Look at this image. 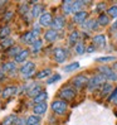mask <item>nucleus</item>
<instances>
[{
    "mask_svg": "<svg viewBox=\"0 0 117 125\" xmlns=\"http://www.w3.org/2000/svg\"><path fill=\"white\" fill-rule=\"evenodd\" d=\"M112 102H113V104H115V105H117V97H116V99H115V100H113Z\"/></svg>",
    "mask_w": 117,
    "mask_h": 125,
    "instance_id": "09e8293b",
    "label": "nucleus"
},
{
    "mask_svg": "<svg viewBox=\"0 0 117 125\" xmlns=\"http://www.w3.org/2000/svg\"><path fill=\"white\" fill-rule=\"evenodd\" d=\"M112 70H113L115 72H117V62H115V63H113V67H112Z\"/></svg>",
    "mask_w": 117,
    "mask_h": 125,
    "instance_id": "de8ad7c7",
    "label": "nucleus"
},
{
    "mask_svg": "<svg viewBox=\"0 0 117 125\" xmlns=\"http://www.w3.org/2000/svg\"><path fill=\"white\" fill-rule=\"evenodd\" d=\"M53 58L57 63H64L65 60H67V52L65 49L62 47H57L53 51Z\"/></svg>",
    "mask_w": 117,
    "mask_h": 125,
    "instance_id": "0eeeda50",
    "label": "nucleus"
},
{
    "mask_svg": "<svg viewBox=\"0 0 117 125\" xmlns=\"http://www.w3.org/2000/svg\"><path fill=\"white\" fill-rule=\"evenodd\" d=\"M61 80V75H53V76H50L48 80H47V85H52V83H54V82H57V81H59Z\"/></svg>",
    "mask_w": 117,
    "mask_h": 125,
    "instance_id": "ea45409f",
    "label": "nucleus"
},
{
    "mask_svg": "<svg viewBox=\"0 0 117 125\" xmlns=\"http://www.w3.org/2000/svg\"><path fill=\"white\" fill-rule=\"evenodd\" d=\"M40 116H38V115H30V116H28L27 117V125H39V123H40Z\"/></svg>",
    "mask_w": 117,
    "mask_h": 125,
    "instance_id": "c756f323",
    "label": "nucleus"
},
{
    "mask_svg": "<svg viewBox=\"0 0 117 125\" xmlns=\"http://www.w3.org/2000/svg\"><path fill=\"white\" fill-rule=\"evenodd\" d=\"M86 4H88V3H87V1H81V0H76V1H73V4H72V13L76 14L78 11H81L82 6L86 5Z\"/></svg>",
    "mask_w": 117,
    "mask_h": 125,
    "instance_id": "a878e982",
    "label": "nucleus"
},
{
    "mask_svg": "<svg viewBox=\"0 0 117 125\" xmlns=\"http://www.w3.org/2000/svg\"><path fill=\"white\" fill-rule=\"evenodd\" d=\"M64 27H65L64 17H62V15L55 17L54 20H53V24H52V29H54V31H57V32H61V31L64 29Z\"/></svg>",
    "mask_w": 117,
    "mask_h": 125,
    "instance_id": "9d476101",
    "label": "nucleus"
},
{
    "mask_svg": "<svg viewBox=\"0 0 117 125\" xmlns=\"http://www.w3.org/2000/svg\"><path fill=\"white\" fill-rule=\"evenodd\" d=\"M1 91H3V90H1V89H0V96H1Z\"/></svg>",
    "mask_w": 117,
    "mask_h": 125,
    "instance_id": "8fccbe9b",
    "label": "nucleus"
},
{
    "mask_svg": "<svg viewBox=\"0 0 117 125\" xmlns=\"http://www.w3.org/2000/svg\"><path fill=\"white\" fill-rule=\"evenodd\" d=\"M58 37H59V34H58L57 31H54V29H47V31L44 32V41L45 42H55L58 39Z\"/></svg>",
    "mask_w": 117,
    "mask_h": 125,
    "instance_id": "2eb2a0df",
    "label": "nucleus"
},
{
    "mask_svg": "<svg viewBox=\"0 0 117 125\" xmlns=\"http://www.w3.org/2000/svg\"><path fill=\"white\" fill-rule=\"evenodd\" d=\"M72 4H73V1H71V0H67V1L62 3V9H63V13L65 15L72 14Z\"/></svg>",
    "mask_w": 117,
    "mask_h": 125,
    "instance_id": "7c9ffc66",
    "label": "nucleus"
},
{
    "mask_svg": "<svg viewBox=\"0 0 117 125\" xmlns=\"http://www.w3.org/2000/svg\"><path fill=\"white\" fill-rule=\"evenodd\" d=\"M88 81H90V78L87 77V75L79 73V75H77V76H74L72 78V85H73L74 89L81 90V89H83V87H86L87 85H88Z\"/></svg>",
    "mask_w": 117,
    "mask_h": 125,
    "instance_id": "7ed1b4c3",
    "label": "nucleus"
},
{
    "mask_svg": "<svg viewBox=\"0 0 117 125\" xmlns=\"http://www.w3.org/2000/svg\"><path fill=\"white\" fill-rule=\"evenodd\" d=\"M48 110V105L47 102H43V104H36L33 106V114L34 115H38V116H42L43 114H45Z\"/></svg>",
    "mask_w": 117,
    "mask_h": 125,
    "instance_id": "f3484780",
    "label": "nucleus"
},
{
    "mask_svg": "<svg viewBox=\"0 0 117 125\" xmlns=\"http://www.w3.org/2000/svg\"><path fill=\"white\" fill-rule=\"evenodd\" d=\"M87 19H88V11H86V10H81V11H78L73 15V21H74L76 24L82 25Z\"/></svg>",
    "mask_w": 117,
    "mask_h": 125,
    "instance_id": "f8f14e48",
    "label": "nucleus"
},
{
    "mask_svg": "<svg viewBox=\"0 0 117 125\" xmlns=\"http://www.w3.org/2000/svg\"><path fill=\"white\" fill-rule=\"evenodd\" d=\"M96 47H94L93 44H91V46H88V47H86V52L87 53H93V52H96Z\"/></svg>",
    "mask_w": 117,
    "mask_h": 125,
    "instance_id": "37998d69",
    "label": "nucleus"
},
{
    "mask_svg": "<svg viewBox=\"0 0 117 125\" xmlns=\"http://www.w3.org/2000/svg\"><path fill=\"white\" fill-rule=\"evenodd\" d=\"M32 32H33L36 37H38V35L40 34V25H35V27L33 28V31H32Z\"/></svg>",
    "mask_w": 117,
    "mask_h": 125,
    "instance_id": "c03bdc74",
    "label": "nucleus"
},
{
    "mask_svg": "<svg viewBox=\"0 0 117 125\" xmlns=\"http://www.w3.org/2000/svg\"><path fill=\"white\" fill-rule=\"evenodd\" d=\"M98 73L102 75L108 81H112V82H116L117 81V72H115L111 67H108V66H102V67H99Z\"/></svg>",
    "mask_w": 117,
    "mask_h": 125,
    "instance_id": "20e7f679",
    "label": "nucleus"
},
{
    "mask_svg": "<svg viewBox=\"0 0 117 125\" xmlns=\"http://www.w3.org/2000/svg\"><path fill=\"white\" fill-rule=\"evenodd\" d=\"M14 18V11H6L5 14H4V17H3V19H4V21H10L11 19Z\"/></svg>",
    "mask_w": 117,
    "mask_h": 125,
    "instance_id": "a19ab883",
    "label": "nucleus"
},
{
    "mask_svg": "<svg viewBox=\"0 0 117 125\" xmlns=\"http://www.w3.org/2000/svg\"><path fill=\"white\" fill-rule=\"evenodd\" d=\"M112 90H113V86H112L111 82L103 83V85H102V87H101V96L102 97H106L107 95H111Z\"/></svg>",
    "mask_w": 117,
    "mask_h": 125,
    "instance_id": "b1692460",
    "label": "nucleus"
},
{
    "mask_svg": "<svg viewBox=\"0 0 117 125\" xmlns=\"http://www.w3.org/2000/svg\"><path fill=\"white\" fill-rule=\"evenodd\" d=\"M42 91H43V87H42L40 83H33L30 87H29V90H28L27 94H28V96H29V97L34 99L36 95H39Z\"/></svg>",
    "mask_w": 117,
    "mask_h": 125,
    "instance_id": "4468645a",
    "label": "nucleus"
},
{
    "mask_svg": "<svg viewBox=\"0 0 117 125\" xmlns=\"http://www.w3.org/2000/svg\"><path fill=\"white\" fill-rule=\"evenodd\" d=\"M17 92H18V87H17V86H14V85L5 86L4 89H3V91H1V97H3L4 100L10 99V97H13Z\"/></svg>",
    "mask_w": 117,
    "mask_h": 125,
    "instance_id": "1a4fd4ad",
    "label": "nucleus"
},
{
    "mask_svg": "<svg viewBox=\"0 0 117 125\" xmlns=\"http://www.w3.org/2000/svg\"><path fill=\"white\" fill-rule=\"evenodd\" d=\"M29 54H30V51H29V49H21L20 53L14 58V62H15V63H25V61L28 60Z\"/></svg>",
    "mask_w": 117,
    "mask_h": 125,
    "instance_id": "a211bd4d",
    "label": "nucleus"
},
{
    "mask_svg": "<svg viewBox=\"0 0 117 125\" xmlns=\"http://www.w3.org/2000/svg\"><path fill=\"white\" fill-rule=\"evenodd\" d=\"M4 78H5V73H4V71L1 68H0V81H3Z\"/></svg>",
    "mask_w": 117,
    "mask_h": 125,
    "instance_id": "a18cd8bd",
    "label": "nucleus"
},
{
    "mask_svg": "<svg viewBox=\"0 0 117 125\" xmlns=\"http://www.w3.org/2000/svg\"><path fill=\"white\" fill-rule=\"evenodd\" d=\"M19 72L23 75L24 77H30L34 75V72H35V63L34 62H25L21 67L19 68Z\"/></svg>",
    "mask_w": 117,
    "mask_h": 125,
    "instance_id": "39448f33",
    "label": "nucleus"
},
{
    "mask_svg": "<svg viewBox=\"0 0 117 125\" xmlns=\"http://www.w3.org/2000/svg\"><path fill=\"white\" fill-rule=\"evenodd\" d=\"M50 75H52V71H50V68H44V70H42V71H39L38 73H36L35 78H36V80H43V78L49 77Z\"/></svg>",
    "mask_w": 117,
    "mask_h": 125,
    "instance_id": "c85d7f7f",
    "label": "nucleus"
},
{
    "mask_svg": "<svg viewBox=\"0 0 117 125\" xmlns=\"http://www.w3.org/2000/svg\"><path fill=\"white\" fill-rule=\"evenodd\" d=\"M50 109H52V111L57 115H64L68 110V104L63 100H54L52 104H50Z\"/></svg>",
    "mask_w": 117,
    "mask_h": 125,
    "instance_id": "f03ea898",
    "label": "nucleus"
},
{
    "mask_svg": "<svg viewBox=\"0 0 117 125\" xmlns=\"http://www.w3.org/2000/svg\"><path fill=\"white\" fill-rule=\"evenodd\" d=\"M116 97H117V87L113 89V91L111 92V95H109V97H108V101H113Z\"/></svg>",
    "mask_w": 117,
    "mask_h": 125,
    "instance_id": "79ce46f5",
    "label": "nucleus"
},
{
    "mask_svg": "<svg viewBox=\"0 0 117 125\" xmlns=\"http://www.w3.org/2000/svg\"><path fill=\"white\" fill-rule=\"evenodd\" d=\"M53 20H54V18H53L52 14H50L49 11H44L39 17V25L40 27H45V28L47 27H52Z\"/></svg>",
    "mask_w": 117,
    "mask_h": 125,
    "instance_id": "6e6552de",
    "label": "nucleus"
},
{
    "mask_svg": "<svg viewBox=\"0 0 117 125\" xmlns=\"http://www.w3.org/2000/svg\"><path fill=\"white\" fill-rule=\"evenodd\" d=\"M18 123H19L18 116L14 115V114H10V115L5 116L4 119H3L1 125H18Z\"/></svg>",
    "mask_w": 117,
    "mask_h": 125,
    "instance_id": "4be33fe9",
    "label": "nucleus"
},
{
    "mask_svg": "<svg viewBox=\"0 0 117 125\" xmlns=\"http://www.w3.org/2000/svg\"><path fill=\"white\" fill-rule=\"evenodd\" d=\"M43 13H44V8H43V5H40V4H35L33 8H30V15H32L33 19L39 18Z\"/></svg>",
    "mask_w": 117,
    "mask_h": 125,
    "instance_id": "aec40b11",
    "label": "nucleus"
},
{
    "mask_svg": "<svg viewBox=\"0 0 117 125\" xmlns=\"http://www.w3.org/2000/svg\"><path fill=\"white\" fill-rule=\"evenodd\" d=\"M0 47H1L3 49L9 51L11 47H14V39H11L10 37H9V38H5V39H3L1 42H0Z\"/></svg>",
    "mask_w": 117,
    "mask_h": 125,
    "instance_id": "bb28decb",
    "label": "nucleus"
},
{
    "mask_svg": "<svg viewBox=\"0 0 117 125\" xmlns=\"http://www.w3.org/2000/svg\"><path fill=\"white\" fill-rule=\"evenodd\" d=\"M19 13L21 14V15H25V14L30 13V9L28 8V3H21L20 8H19Z\"/></svg>",
    "mask_w": 117,
    "mask_h": 125,
    "instance_id": "58836bf2",
    "label": "nucleus"
},
{
    "mask_svg": "<svg viewBox=\"0 0 117 125\" xmlns=\"http://www.w3.org/2000/svg\"><path fill=\"white\" fill-rule=\"evenodd\" d=\"M106 42H107V37L105 34H97L92 38V44L96 48H98V47L103 48L106 46Z\"/></svg>",
    "mask_w": 117,
    "mask_h": 125,
    "instance_id": "9b49d317",
    "label": "nucleus"
},
{
    "mask_svg": "<svg viewBox=\"0 0 117 125\" xmlns=\"http://www.w3.org/2000/svg\"><path fill=\"white\" fill-rule=\"evenodd\" d=\"M59 97L63 101H71L76 97V90L72 89V87H63V89L59 91Z\"/></svg>",
    "mask_w": 117,
    "mask_h": 125,
    "instance_id": "423d86ee",
    "label": "nucleus"
},
{
    "mask_svg": "<svg viewBox=\"0 0 117 125\" xmlns=\"http://www.w3.org/2000/svg\"><path fill=\"white\" fill-rule=\"evenodd\" d=\"M106 14H107L109 18L117 19V5H112V6H109V8H107Z\"/></svg>",
    "mask_w": 117,
    "mask_h": 125,
    "instance_id": "473e14b6",
    "label": "nucleus"
},
{
    "mask_svg": "<svg viewBox=\"0 0 117 125\" xmlns=\"http://www.w3.org/2000/svg\"><path fill=\"white\" fill-rule=\"evenodd\" d=\"M10 33H11V29H10V27H8V25L3 27L1 29H0V39L3 41V39H5V38H9Z\"/></svg>",
    "mask_w": 117,
    "mask_h": 125,
    "instance_id": "2f4dec72",
    "label": "nucleus"
},
{
    "mask_svg": "<svg viewBox=\"0 0 117 125\" xmlns=\"http://www.w3.org/2000/svg\"><path fill=\"white\" fill-rule=\"evenodd\" d=\"M111 31H113V32H115V31H117V20L115 21V24L112 25V28H111Z\"/></svg>",
    "mask_w": 117,
    "mask_h": 125,
    "instance_id": "49530a36",
    "label": "nucleus"
},
{
    "mask_svg": "<svg viewBox=\"0 0 117 125\" xmlns=\"http://www.w3.org/2000/svg\"><path fill=\"white\" fill-rule=\"evenodd\" d=\"M105 10H107V5L105 3H98L96 5V9H94V11L98 13V15H99V14H102V13H106Z\"/></svg>",
    "mask_w": 117,
    "mask_h": 125,
    "instance_id": "e433bc0d",
    "label": "nucleus"
},
{
    "mask_svg": "<svg viewBox=\"0 0 117 125\" xmlns=\"http://www.w3.org/2000/svg\"><path fill=\"white\" fill-rule=\"evenodd\" d=\"M20 51H21V48H20V47L14 46V47H11V48L8 51V54H9L10 57H14V58H15V57L20 53Z\"/></svg>",
    "mask_w": 117,
    "mask_h": 125,
    "instance_id": "c9c22d12",
    "label": "nucleus"
},
{
    "mask_svg": "<svg viewBox=\"0 0 117 125\" xmlns=\"http://www.w3.org/2000/svg\"><path fill=\"white\" fill-rule=\"evenodd\" d=\"M79 39H81V33L78 31H72L68 35V43L71 46H76L77 43H79Z\"/></svg>",
    "mask_w": 117,
    "mask_h": 125,
    "instance_id": "6ab92c4d",
    "label": "nucleus"
},
{
    "mask_svg": "<svg viewBox=\"0 0 117 125\" xmlns=\"http://www.w3.org/2000/svg\"><path fill=\"white\" fill-rule=\"evenodd\" d=\"M106 83V78L102 76V75H94L93 77L90 78L88 81V85H87V90L88 91H93V90H96V89H101L102 85Z\"/></svg>",
    "mask_w": 117,
    "mask_h": 125,
    "instance_id": "f257e3e1",
    "label": "nucleus"
},
{
    "mask_svg": "<svg viewBox=\"0 0 117 125\" xmlns=\"http://www.w3.org/2000/svg\"><path fill=\"white\" fill-rule=\"evenodd\" d=\"M115 60H116L115 56H107V57H98V58H96V62L103 63V62H111V61H115Z\"/></svg>",
    "mask_w": 117,
    "mask_h": 125,
    "instance_id": "4c0bfd02",
    "label": "nucleus"
},
{
    "mask_svg": "<svg viewBox=\"0 0 117 125\" xmlns=\"http://www.w3.org/2000/svg\"><path fill=\"white\" fill-rule=\"evenodd\" d=\"M45 100H48V94L45 91H42L39 95H36L33 99V102H34V105H36V104H43V102H45Z\"/></svg>",
    "mask_w": 117,
    "mask_h": 125,
    "instance_id": "393cba45",
    "label": "nucleus"
},
{
    "mask_svg": "<svg viewBox=\"0 0 117 125\" xmlns=\"http://www.w3.org/2000/svg\"><path fill=\"white\" fill-rule=\"evenodd\" d=\"M97 23L101 27H107V25H109V23H111V18H109L106 13H102L97 18Z\"/></svg>",
    "mask_w": 117,
    "mask_h": 125,
    "instance_id": "5701e85b",
    "label": "nucleus"
},
{
    "mask_svg": "<svg viewBox=\"0 0 117 125\" xmlns=\"http://www.w3.org/2000/svg\"><path fill=\"white\" fill-rule=\"evenodd\" d=\"M21 42L23 43H25V44H29V46H32L34 42H36V39H38V37H36L32 31H29V32H27V33H24L23 35H21Z\"/></svg>",
    "mask_w": 117,
    "mask_h": 125,
    "instance_id": "ddd939ff",
    "label": "nucleus"
},
{
    "mask_svg": "<svg viewBox=\"0 0 117 125\" xmlns=\"http://www.w3.org/2000/svg\"><path fill=\"white\" fill-rule=\"evenodd\" d=\"M82 28L84 29V31H97V28H98L97 19H90L88 18L82 24Z\"/></svg>",
    "mask_w": 117,
    "mask_h": 125,
    "instance_id": "dca6fc26",
    "label": "nucleus"
},
{
    "mask_svg": "<svg viewBox=\"0 0 117 125\" xmlns=\"http://www.w3.org/2000/svg\"><path fill=\"white\" fill-rule=\"evenodd\" d=\"M79 68V63L78 62H72V63H69V64H67L64 67V71L65 72H73V71H76V70H78Z\"/></svg>",
    "mask_w": 117,
    "mask_h": 125,
    "instance_id": "f704fd0d",
    "label": "nucleus"
},
{
    "mask_svg": "<svg viewBox=\"0 0 117 125\" xmlns=\"http://www.w3.org/2000/svg\"><path fill=\"white\" fill-rule=\"evenodd\" d=\"M1 70L4 71V73L6 72V73H13V72H15L18 68H17V63L15 62H4L3 64H1Z\"/></svg>",
    "mask_w": 117,
    "mask_h": 125,
    "instance_id": "412c9836",
    "label": "nucleus"
},
{
    "mask_svg": "<svg viewBox=\"0 0 117 125\" xmlns=\"http://www.w3.org/2000/svg\"><path fill=\"white\" fill-rule=\"evenodd\" d=\"M74 52H76L77 54H83V53H86V46L83 44L82 42L77 43V44L74 46Z\"/></svg>",
    "mask_w": 117,
    "mask_h": 125,
    "instance_id": "72a5a7b5",
    "label": "nucleus"
},
{
    "mask_svg": "<svg viewBox=\"0 0 117 125\" xmlns=\"http://www.w3.org/2000/svg\"><path fill=\"white\" fill-rule=\"evenodd\" d=\"M42 47H43V41L42 39H36V42H34L32 44V48H30V52L32 53H39L42 51Z\"/></svg>",
    "mask_w": 117,
    "mask_h": 125,
    "instance_id": "cd10ccee",
    "label": "nucleus"
}]
</instances>
